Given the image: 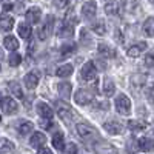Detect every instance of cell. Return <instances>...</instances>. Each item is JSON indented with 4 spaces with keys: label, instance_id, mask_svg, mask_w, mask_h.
I'll use <instances>...</instances> for the list:
<instances>
[{
    "label": "cell",
    "instance_id": "8",
    "mask_svg": "<svg viewBox=\"0 0 154 154\" xmlns=\"http://www.w3.org/2000/svg\"><path fill=\"white\" fill-rule=\"evenodd\" d=\"M37 112L42 116V119L53 120V109H51V106L46 105L45 102H38V105H37Z\"/></svg>",
    "mask_w": 154,
    "mask_h": 154
},
{
    "label": "cell",
    "instance_id": "19",
    "mask_svg": "<svg viewBox=\"0 0 154 154\" xmlns=\"http://www.w3.org/2000/svg\"><path fill=\"white\" fill-rule=\"evenodd\" d=\"M103 128L109 134H120L122 133V125L117 122H106V123H103Z\"/></svg>",
    "mask_w": 154,
    "mask_h": 154
},
{
    "label": "cell",
    "instance_id": "15",
    "mask_svg": "<svg viewBox=\"0 0 154 154\" xmlns=\"http://www.w3.org/2000/svg\"><path fill=\"white\" fill-rule=\"evenodd\" d=\"M23 82H25V85H26L28 89H34L38 85V74L37 72H28L26 75H25Z\"/></svg>",
    "mask_w": 154,
    "mask_h": 154
},
{
    "label": "cell",
    "instance_id": "20",
    "mask_svg": "<svg viewBox=\"0 0 154 154\" xmlns=\"http://www.w3.org/2000/svg\"><path fill=\"white\" fill-rule=\"evenodd\" d=\"M3 45H5V48L9 49V51H16V49L19 48V40H17L14 35H6L5 40H3Z\"/></svg>",
    "mask_w": 154,
    "mask_h": 154
},
{
    "label": "cell",
    "instance_id": "24",
    "mask_svg": "<svg viewBox=\"0 0 154 154\" xmlns=\"http://www.w3.org/2000/svg\"><path fill=\"white\" fill-rule=\"evenodd\" d=\"M53 145L57 151H63L65 149V142H63V134L62 133H56L53 136Z\"/></svg>",
    "mask_w": 154,
    "mask_h": 154
},
{
    "label": "cell",
    "instance_id": "30",
    "mask_svg": "<svg viewBox=\"0 0 154 154\" xmlns=\"http://www.w3.org/2000/svg\"><path fill=\"white\" fill-rule=\"evenodd\" d=\"M131 83L134 86H142L143 83H146V74H142V72L133 74L131 75Z\"/></svg>",
    "mask_w": 154,
    "mask_h": 154
},
{
    "label": "cell",
    "instance_id": "4",
    "mask_svg": "<svg viewBox=\"0 0 154 154\" xmlns=\"http://www.w3.org/2000/svg\"><path fill=\"white\" fill-rule=\"evenodd\" d=\"M96 75H97V69H96V65H94V62H86L83 68H82V77H83V80H94L96 79Z\"/></svg>",
    "mask_w": 154,
    "mask_h": 154
},
{
    "label": "cell",
    "instance_id": "12",
    "mask_svg": "<svg viewBox=\"0 0 154 154\" xmlns=\"http://www.w3.org/2000/svg\"><path fill=\"white\" fill-rule=\"evenodd\" d=\"M94 151H96V154H117V149H116L112 145H109V143H97L96 146H94Z\"/></svg>",
    "mask_w": 154,
    "mask_h": 154
},
{
    "label": "cell",
    "instance_id": "36",
    "mask_svg": "<svg viewBox=\"0 0 154 154\" xmlns=\"http://www.w3.org/2000/svg\"><path fill=\"white\" fill-rule=\"evenodd\" d=\"M105 12L108 16H116L117 14V5L116 3H106L105 5Z\"/></svg>",
    "mask_w": 154,
    "mask_h": 154
},
{
    "label": "cell",
    "instance_id": "45",
    "mask_svg": "<svg viewBox=\"0 0 154 154\" xmlns=\"http://www.w3.org/2000/svg\"><path fill=\"white\" fill-rule=\"evenodd\" d=\"M151 2H152V3H154V0H151Z\"/></svg>",
    "mask_w": 154,
    "mask_h": 154
},
{
    "label": "cell",
    "instance_id": "22",
    "mask_svg": "<svg viewBox=\"0 0 154 154\" xmlns=\"http://www.w3.org/2000/svg\"><path fill=\"white\" fill-rule=\"evenodd\" d=\"M56 74L59 77H62V79H65V77H69L72 74V65H69V63H65V65H62L57 68Z\"/></svg>",
    "mask_w": 154,
    "mask_h": 154
},
{
    "label": "cell",
    "instance_id": "43",
    "mask_svg": "<svg viewBox=\"0 0 154 154\" xmlns=\"http://www.w3.org/2000/svg\"><path fill=\"white\" fill-rule=\"evenodd\" d=\"M0 59H3V53H2V51H0Z\"/></svg>",
    "mask_w": 154,
    "mask_h": 154
},
{
    "label": "cell",
    "instance_id": "23",
    "mask_svg": "<svg viewBox=\"0 0 154 154\" xmlns=\"http://www.w3.org/2000/svg\"><path fill=\"white\" fill-rule=\"evenodd\" d=\"M8 89H9V93L12 96H16L17 99H23V91H22V88H20V85L17 82H9Z\"/></svg>",
    "mask_w": 154,
    "mask_h": 154
},
{
    "label": "cell",
    "instance_id": "21",
    "mask_svg": "<svg viewBox=\"0 0 154 154\" xmlns=\"http://www.w3.org/2000/svg\"><path fill=\"white\" fill-rule=\"evenodd\" d=\"M97 51L100 56H103L105 59H109V57H114V49L111 46H108L106 43H100L97 46Z\"/></svg>",
    "mask_w": 154,
    "mask_h": 154
},
{
    "label": "cell",
    "instance_id": "16",
    "mask_svg": "<svg viewBox=\"0 0 154 154\" xmlns=\"http://www.w3.org/2000/svg\"><path fill=\"white\" fill-rule=\"evenodd\" d=\"M57 89H59V94H60L63 99H69V97H71L72 86H71L69 82H60L59 86H57Z\"/></svg>",
    "mask_w": 154,
    "mask_h": 154
},
{
    "label": "cell",
    "instance_id": "44",
    "mask_svg": "<svg viewBox=\"0 0 154 154\" xmlns=\"http://www.w3.org/2000/svg\"><path fill=\"white\" fill-rule=\"evenodd\" d=\"M0 106H2V99H0Z\"/></svg>",
    "mask_w": 154,
    "mask_h": 154
},
{
    "label": "cell",
    "instance_id": "3",
    "mask_svg": "<svg viewBox=\"0 0 154 154\" xmlns=\"http://www.w3.org/2000/svg\"><path fill=\"white\" fill-rule=\"evenodd\" d=\"M53 26H54V17L48 16L46 20L43 22V25L38 28V38H40V40H46L48 35L53 32Z\"/></svg>",
    "mask_w": 154,
    "mask_h": 154
},
{
    "label": "cell",
    "instance_id": "29",
    "mask_svg": "<svg viewBox=\"0 0 154 154\" xmlns=\"http://www.w3.org/2000/svg\"><path fill=\"white\" fill-rule=\"evenodd\" d=\"M93 31L99 35H105L106 34V25L103 20H97L96 23H93Z\"/></svg>",
    "mask_w": 154,
    "mask_h": 154
},
{
    "label": "cell",
    "instance_id": "32",
    "mask_svg": "<svg viewBox=\"0 0 154 154\" xmlns=\"http://www.w3.org/2000/svg\"><path fill=\"white\" fill-rule=\"evenodd\" d=\"M32 128H34V125L31 123V122H20V125H19V133L22 134V136H26V134H29L31 131H32Z\"/></svg>",
    "mask_w": 154,
    "mask_h": 154
},
{
    "label": "cell",
    "instance_id": "42",
    "mask_svg": "<svg viewBox=\"0 0 154 154\" xmlns=\"http://www.w3.org/2000/svg\"><path fill=\"white\" fill-rule=\"evenodd\" d=\"M37 154H53V151H51L49 148H38Z\"/></svg>",
    "mask_w": 154,
    "mask_h": 154
},
{
    "label": "cell",
    "instance_id": "38",
    "mask_svg": "<svg viewBox=\"0 0 154 154\" xmlns=\"http://www.w3.org/2000/svg\"><path fill=\"white\" fill-rule=\"evenodd\" d=\"M63 151H65L66 154H77V151H79V149H77V145L75 143H68L66 148L63 149Z\"/></svg>",
    "mask_w": 154,
    "mask_h": 154
},
{
    "label": "cell",
    "instance_id": "14",
    "mask_svg": "<svg viewBox=\"0 0 154 154\" xmlns=\"http://www.w3.org/2000/svg\"><path fill=\"white\" fill-rule=\"evenodd\" d=\"M29 143L34 148H42L46 143V137H45L43 133H34L32 137H31V140H29Z\"/></svg>",
    "mask_w": 154,
    "mask_h": 154
},
{
    "label": "cell",
    "instance_id": "26",
    "mask_svg": "<svg viewBox=\"0 0 154 154\" xmlns=\"http://www.w3.org/2000/svg\"><path fill=\"white\" fill-rule=\"evenodd\" d=\"M143 32L148 37H154V17H149L143 23Z\"/></svg>",
    "mask_w": 154,
    "mask_h": 154
},
{
    "label": "cell",
    "instance_id": "7",
    "mask_svg": "<svg viewBox=\"0 0 154 154\" xmlns=\"http://www.w3.org/2000/svg\"><path fill=\"white\" fill-rule=\"evenodd\" d=\"M97 12V5L96 2H86L83 6H82V16L88 20H91Z\"/></svg>",
    "mask_w": 154,
    "mask_h": 154
},
{
    "label": "cell",
    "instance_id": "25",
    "mask_svg": "<svg viewBox=\"0 0 154 154\" xmlns=\"http://www.w3.org/2000/svg\"><path fill=\"white\" fill-rule=\"evenodd\" d=\"M14 149V143L9 142L8 139H0V154H9Z\"/></svg>",
    "mask_w": 154,
    "mask_h": 154
},
{
    "label": "cell",
    "instance_id": "10",
    "mask_svg": "<svg viewBox=\"0 0 154 154\" xmlns=\"http://www.w3.org/2000/svg\"><path fill=\"white\" fill-rule=\"evenodd\" d=\"M137 148L140 151H152L154 149V139L149 137H140L137 140Z\"/></svg>",
    "mask_w": 154,
    "mask_h": 154
},
{
    "label": "cell",
    "instance_id": "17",
    "mask_svg": "<svg viewBox=\"0 0 154 154\" xmlns=\"http://www.w3.org/2000/svg\"><path fill=\"white\" fill-rule=\"evenodd\" d=\"M17 32L22 38H29L31 34H32V29H31V25L28 22H22L17 28Z\"/></svg>",
    "mask_w": 154,
    "mask_h": 154
},
{
    "label": "cell",
    "instance_id": "33",
    "mask_svg": "<svg viewBox=\"0 0 154 154\" xmlns=\"http://www.w3.org/2000/svg\"><path fill=\"white\" fill-rule=\"evenodd\" d=\"M72 32H74V26L63 23V25H62V28H60V31H59V35H62V37H71Z\"/></svg>",
    "mask_w": 154,
    "mask_h": 154
},
{
    "label": "cell",
    "instance_id": "41",
    "mask_svg": "<svg viewBox=\"0 0 154 154\" xmlns=\"http://www.w3.org/2000/svg\"><path fill=\"white\" fill-rule=\"evenodd\" d=\"M80 38H82V43H91V38L88 37L86 29H82V31H80Z\"/></svg>",
    "mask_w": 154,
    "mask_h": 154
},
{
    "label": "cell",
    "instance_id": "35",
    "mask_svg": "<svg viewBox=\"0 0 154 154\" xmlns=\"http://www.w3.org/2000/svg\"><path fill=\"white\" fill-rule=\"evenodd\" d=\"M20 62H22V56H20V54L12 53V54L9 56V65H11V66H19Z\"/></svg>",
    "mask_w": 154,
    "mask_h": 154
},
{
    "label": "cell",
    "instance_id": "11",
    "mask_svg": "<svg viewBox=\"0 0 154 154\" xmlns=\"http://www.w3.org/2000/svg\"><path fill=\"white\" fill-rule=\"evenodd\" d=\"M40 17H42V11L38 9V8H29L28 9V12H26V20H28V23H32V25H35V23H38L40 22Z\"/></svg>",
    "mask_w": 154,
    "mask_h": 154
},
{
    "label": "cell",
    "instance_id": "31",
    "mask_svg": "<svg viewBox=\"0 0 154 154\" xmlns=\"http://www.w3.org/2000/svg\"><path fill=\"white\" fill-rule=\"evenodd\" d=\"M122 8L126 12H134L139 8V5H137L136 0H122Z\"/></svg>",
    "mask_w": 154,
    "mask_h": 154
},
{
    "label": "cell",
    "instance_id": "39",
    "mask_svg": "<svg viewBox=\"0 0 154 154\" xmlns=\"http://www.w3.org/2000/svg\"><path fill=\"white\" fill-rule=\"evenodd\" d=\"M145 96H146L149 103H154V88H148L145 91Z\"/></svg>",
    "mask_w": 154,
    "mask_h": 154
},
{
    "label": "cell",
    "instance_id": "27",
    "mask_svg": "<svg viewBox=\"0 0 154 154\" xmlns=\"http://www.w3.org/2000/svg\"><path fill=\"white\" fill-rule=\"evenodd\" d=\"M148 126L146 122H142V120H130L128 122V128H130L131 131H142Z\"/></svg>",
    "mask_w": 154,
    "mask_h": 154
},
{
    "label": "cell",
    "instance_id": "6",
    "mask_svg": "<svg viewBox=\"0 0 154 154\" xmlns=\"http://www.w3.org/2000/svg\"><path fill=\"white\" fill-rule=\"evenodd\" d=\"M74 100H75L77 105H88L89 102L93 100V96L89 94L86 89H79V91L75 93V96H74Z\"/></svg>",
    "mask_w": 154,
    "mask_h": 154
},
{
    "label": "cell",
    "instance_id": "34",
    "mask_svg": "<svg viewBox=\"0 0 154 154\" xmlns=\"http://www.w3.org/2000/svg\"><path fill=\"white\" fill-rule=\"evenodd\" d=\"M74 51H75V45L69 43V45H63V46H62V49H60V53H62V56H63V57H66V56L72 54Z\"/></svg>",
    "mask_w": 154,
    "mask_h": 154
},
{
    "label": "cell",
    "instance_id": "5",
    "mask_svg": "<svg viewBox=\"0 0 154 154\" xmlns=\"http://www.w3.org/2000/svg\"><path fill=\"white\" fill-rule=\"evenodd\" d=\"M56 108H57V114L62 120L68 122L71 119V108L68 103H62V102H56Z\"/></svg>",
    "mask_w": 154,
    "mask_h": 154
},
{
    "label": "cell",
    "instance_id": "2",
    "mask_svg": "<svg viewBox=\"0 0 154 154\" xmlns=\"http://www.w3.org/2000/svg\"><path fill=\"white\" fill-rule=\"evenodd\" d=\"M116 108H117V112L119 114H130L131 111V100L128 99L126 96H117V99H116Z\"/></svg>",
    "mask_w": 154,
    "mask_h": 154
},
{
    "label": "cell",
    "instance_id": "9",
    "mask_svg": "<svg viewBox=\"0 0 154 154\" xmlns=\"http://www.w3.org/2000/svg\"><path fill=\"white\" fill-rule=\"evenodd\" d=\"M3 111L6 114H16L19 111V105L16 103V100L12 97H5L3 99Z\"/></svg>",
    "mask_w": 154,
    "mask_h": 154
},
{
    "label": "cell",
    "instance_id": "40",
    "mask_svg": "<svg viewBox=\"0 0 154 154\" xmlns=\"http://www.w3.org/2000/svg\"><path fill=\"white\" fill-rule=\"evenodd\" d=\"M53 2H54V5H56L59 9L66 8V5H68V0H53Z\"/></svg>",
    "mask_w": 154,
    "mask_h": 154
},
{
    "label": "cell",
    "instance_id": "28",
    "mask_svg": "<svg viewBox=\"0 0 154 154\" xmlns=\"http://www.w3.org/2000/svg\"><path fill=\"white\" fill-rule=\"evenodd\" d=\"M103 93H105V96H112L114 93H116V85H114V82L111 80V79H105V82H103Z\"/></svg>",
    "mask_w": 154,
    "mask_h": 154
},
{
    "label": "cell",
    "instance_id": "1",
    "mask_svg": "<svg viewBox=\"0 0 154 154\" xmlns=\"http://www.w3.org/2000/svg\"><path fill=\"white\" fill-rule=\"evenodd\" d=\"M75 130H77V134H79L83 140H86V142H96V140H99V133L93 126H88L85 123H79L75 126Z\"/></svg>",
    "mask_w": 154,
    "mask_h": 154
},
{
    "label": "cell",
    "instance_id": "37",
    "mask_svg": "<svg viewBox=\"0 0 154 154\" xmlns=\"http://www.w3.org/2000/svg\"><path fill=\"white\" fill-rule=\"evenodd\" d=\"M145 65L149 66V68H154V51H151V53L146 54V57H145Z\"/></svg>",
    "mask_w": 154,
    "mask_h": 154
},
{
    "label": "cell",
    "instance_id": "13",
    "mask_svg": "<svg viewBox=\"0 0 154 154\" xmlns=\"http://www.w3.org/2000/svg\"><path fill=\"white\" fill-rule=\"evenodd\" d=\"M14 26V19L8 14H2L0 16V29L2 31H11Z\"/></svg>",
    "mask_w": 154,
    "mask_h": 154
},
{
    "label": "cell",
    "instance_id": "18",
    "mask_svg": "<svg viewBox=\"0 0 154 154\" xmlns=\"http://www.w3.org/2000/svg\"><path fill=\"white\" fill-rule=\"evenodd\" d=\"M143 49H146V43L145 42H139V43L128 48V56L130 57H137V56H140V53H142Z\"/></svg>",
    "mask_w": 154,
    "mask_h": 154
}]
</instances>
